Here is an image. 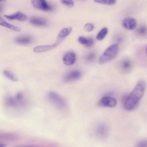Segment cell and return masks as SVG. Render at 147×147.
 <instances>
[{"label":"cell","mask_w":147,"mask_h":147,"mask_svg":"<svg viewBox=\"0 0 147 147\" xmlns=\"http://www.w3.org/2000/svg\"><path fill=\"white\" fill-rule=\"evenodd\" d=\"M138 33L141 36H144L147 33V28L145 26L140 27L138 30Z\"/></svg>","instance_id":"cell-22"},{"label":"cell","mask_w":147,"mask_h":147,"mask_svg":"<svg viewBox=\"0 0 147 147\" xmlns=\"http://www.w3.org/2000/svg\"><path fill=\"white\" fill-rule=\"evenodd\" d=\"M72 28L68 27L62 29L60 31L57 36L55 43L58 45L71 33Z\"/></svg>","instance_id":"cell-11"},{"label":"cell","mask_w":147,"mask_h":147,"mask_svg":"<svg viewBox=\"0 0 147 147\" xmlns=\"http://www.w3.org/2000/svg\"><path fill=\"white\" fill-rule=\"evenodd\" d=\"M4 16L9 20H17L20 21H24L27 18V16L25 14L20 11L9 15H5Z\"/></svg>","instance_id":"cell-13"},{"label":"cell","mask_w":147,"mask_h":147,"mask_svg":"<svg viewBox=\"0 0 147 147\" xmlns=\"http://www.w3.org/2000/svg\"><path fill=\"white\" fill-rule=\"evenodd\" d=\"M108 32V29L105 27L101 29L97 34L96 38L98 40H103L107 35Z\"/></svg>","instance_id":"cell-20"},{"label":"cell","mask_w":147,"mask_h":147,"mask_svg":"<svg viewBox=\"0 0 147 147\" xmlns=\"http://www.w3.org/2000/svg\"><path fill=\"white\" fill-rule=\"evenodd\" d=\"M146 87V83L143 80H139L130 94L125 95L123 98L125 109L128 111L135 109L140 100L143 96Z\"/></svg>","instance_id":"cell-1"},{"label":"cell","mask_w":147,"mask_h":147,"mask_svg":"<svg viewBox=\"0 0 147 147\" xmlns=\"http://www.w3.org/2000/svg\"><path fill=\"white\" fill-rule=\"evenodd\" d=\"M96 3L108 5H112L115 4L116 1L115 0H95Z\"/></svg>","instance_id":"cell-21"},{"label":"cell","mask_w":147,"mask_h":147,"mask_svg":"<svg viewBox=\"0 0 147 147\" xmlns=\"http://www.w3.org/2000/svg\"><path fill=\"white\" fill-rule=\"evenodd\" d=\"M136 147H147V139L139 141L137 144Z\"/></svg>","instance_id":"cell-25"},{"label":"cell","mask_w":147,"mask_h":147,"mask_svg":"<svg viewBox=\"0 0 147 147\" xmlns=\"http://www.w3.org/2000/svg\"><path fill=\"white\" fill-rule=\"evenodd\" d=\"M116 99L114 98L108 96L102 98L98 102V105L100 107L113 108L117 105Z\"/></svg>","instance_id":"cell-5"},{"label":"cell","mask_w":147,"mask_h":147,"mask_svg":"<svg viewBox=\"0 0 147 147\" xmlns=\"http://www.w3.org/2000/svg\"><path fill=\"white\" fill-rule=\"evenodd\" d=\"M30 23L32 25L38 26H44L48 24V21L45 19L39 17H33L29 20Z\"/></svg>","instance_id":"cell-12"},{"label":"cell","mask_w":147,"mask_h":147,"mask_svg":"<svg viewBox=\"0 0 147 147\" xmlns=\"http://www.w3.org/2000/svg\"><path fill=\"white\" fill-rule=\"evenodd\" d=\"M0 24L1 25L5 27L16 31H20V29L18 27L8 23L4 20L1 17L0 18Z\"/></svg>","instance_id":"cell-18"},{"label":"cell","mask_w":147,"mask_h":147,"mask_svg":"<svg viewBox=\"0 0 147 147\" xmlns=\"http://www.w3.org/2000/svg\"><path fill=\"white\" fill-rule=\"evenodd\" d=\"M4 75L8 79L14 82H16L18 79L11 72L7 70H4L3 71Z\"/></svg>","instance_id":"cell-19"},{"label":"cell","mask_w":147,"mask_h":147,"mask_svg":"<svg viewBox=\"0 0 147 147\" xmlns=\"http://www.w3.org/2000/svg\"><path fill=\"white\" fill-rule=\"evenodd\" d=\"M58 45L55 43L51 45H40L34 47L33 51L35 53H41L52 49L56 47Z\"/></svg>","instance_id":"cell-15"},{"label":"cell","mask_w":147,"mask_h":147,"mask_svg":"<svg viewBox=\"0 0 147 147\" xmlns=\"http://www.w3.org/2000/svg\"><path fill=\"white\" fill-rule=\"evenodd\" d=\"M95 57V54L93 53H91L87 56L86 60L88 61L91 62L94 60Z\"/></svg>","instance_id":"cell-26"},{"label":"cell","mask_w":147,"mask_h":147,"mask_svg":"<svg viewBox=\"0 0 147 147\" xmlns=\"http://www.w3.org/2000/svg\"><path fill=\"white\" fill-rule=\"evenodd\" d=\"M47 98L49 102L58 108H63L65 106V102L63 98L55 92H49L47 94Z\"/></svg>","instance_id":"cell-3"},{"label":"cell","mask_w":147,"mask_h":147,"mask_svg":"<svg viewBox=\"0 0 147 147\" xmlns=\"http://www.w3.org/2000/svg\"><path fill=\"white\" fill-rule=\"evenodd\" d=\"M146 53H147V46L146 48Z\"/></svg>","instance_id":"cell-27"},{"label":"cell","mask_w":147,"mask_h":147,"mask_svg":"<svg viewBox=\"0 0 147 147\" xmlns=\"http://www.w3.org/2000/svg\"><path fill=\"white\" fill-rule=\"evenodd\" d=\"M31 3L34 7L39 10L46 11H51L53 9V7L46 0H31Z\"/></svg>","instance_id":"cell-4"},{"label":"cell","mask_w":147,"mask_h":147,"mask_svg":"<svg viewBox=\"0 0 147 147\" xmlns=\"http://www.w3.org/2000/svg\"><path fill=\"white\" fill-rule=\"evenodd\" d=\"M132 65V63L130 61L125 60L122 63L121 68L123 72L128 73L130 71L131 69Z\"/></svg>","instance_id":"cell-17"},{"label":"cell","mask_w":147,"mask_h":147,"mask_svg":"<svg viewBox=\"0 0 147 147\" xmlns=\"http://www.w3.org/2000/svg\"><path fill=\"white\" fill-rule=\"evenodd\" d=\"M119 51V47L117 44L112 45L100 57L98 60L99 63L103 64L113 60L117 55Z\"/></svg>","instance_id":"cell-2"},{"label":"cell","mask_w":147,"mask_h":147,"mask_svg":"<svg viewBox=\"0 0 147 147\" xmlns=\"http://www.w3.org/2000/svg\"><path fill=\"white\" fill-rule=\"evenodd\" d=\"M81 72L77 70H71L64 76L63 80L65 82L74 81L78 79L81 76Z\"/></svg>","instance_id":"cell-8"},{"label":"cell","mask_w":147,"mask_h":147,"mask_svg":"<svg viewBox=\"0 0 147 147\" xmlns=\"http://www.w3.org/2000/svg\"><path fill=\"white\" fill-rule=\"evenodd\" d=\"M5 106L10 108L24 107L22 104L16 98L15 96H7L4 100Z\"/></svg>","instance_id":"cell-6"},{"label":"cell","mask_w":147,"mask_h":147,"mask_svg":"<svg viewBox=\"0 0 147 147\" xmlns=\"http://www.w3.org/2000/svg\"><path fill=\"white\" fill-rule=\"evenodd\" d=\"M123 27L127 30H132L136 27L137 22L134 18L127 17L125 18L122 22Z\"/></svg>","instance_id":"cell-9"},{"label":"cell","mask_w":147,"mask_h":147,"mask_svg":"<svg viewBox=\"0 0 147 147\" xmlns=\"http://www.w3.org/2000/svg\"><path fill=\"white\" fill-rule=\"evenodd\" d=\"M94 28L93 24L91 23H87L84 26V30L87 32H90L92 31Z\"/></svg>","instance_id":"cell-24"},{"label":"cell","mask_w":147,"mask_h":147,"mask_svg":"<svg viewBox=\"0 0 147 147\" xmlns=\"http://www.w3.org/2000/svg\"><path fill=\"white\" fill-rule=\"evenodd\" d=\"M15 42L21 45H28L30 43L32 40V38L29 35H22L16 37L14 39Z\"/></svg>","instance_id":"cell-14"},{"label":"cell","mask_w":147,"mask_h":147,"mask_svg":"<svg viewBox=\"0 0 147 147\" xmlns=\"http://www.w3.org/2000/svg\"><path fill=\"white\" fill-rule=\"evenodd\" d=\"M60 2L63 5L70 8L73 7L74 5V1L72 0H62Z\"/></svg>","instance_id":"cell-23"},{"label":"cell","mask_w":147,"mask_h":147,"mask_svg":"<svg viewBox=\"0 0 147 147\" xmlns=\"http://www.w3.org/2000/svg\"><path fill=\"white\" fill-rule=\"evenodd\" d=\"M76 59L75 53L72 51H69L64 55L63 61L64 63L68 66L73 65L75 63Z\"/></svg>","instance_id":"cell-10"},{"label":"cell","mask_w":147,"mask_h":147,"mask_svg":"<svg viewBox=\"0 0 147 147\" xmlns=\"http://www.w3.org/2000/svg\"><path fill=\"white\" fill-rule=\"evenodd\" d=\"M78 40L80 43L84 45L88 48L92 47L94 43L93 39L91 37L86 38L84 36H80L78 38Z\"/></svg>","instance_id":"cell-16"},{"label":"cell","mask_w":147,"mask_h":147,"mask_svg":"<svg viewBox=\"0 0 147 147\" xmlns=\"http://www.w3.org/2000/svg\"><path fill=\"white\" fill-rule=\"evenodd\" d=\"M95 133L98 138L102 139H105L107 138L109 135V128L105 125L100 124L96 128Z\"/></svg>","instance_id":"cell-7"}]
</instances>
